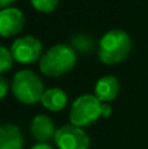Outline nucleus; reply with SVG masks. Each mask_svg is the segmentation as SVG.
<instances>
[{
	"label": "nucleus",
	"mask_w": 148,
	"mask_h": 149,
	"mask_svg": "<svg viewBox=\"0 0 148 149\" xmlns=\"http://www.w3.org/2000/svg\"><path fill=\"white\" fill-rule=\"evenodd\" d=\"M77 62L76 51L68 45L58 43L50 47L38 62L39 71L47 77H60L72 71Z\"/></svg>",
	"instance_id": "nucleus-1"
},
{
	"label": "nucleus",
	"mask_w": 148,
	"mask_h": 149,
	"mask_svg": "<svg viewBox=\"0 0 148 149\" xmlns=\"http://www.w3.org/2000/svg\"><path fill=\"white\" fill-rule=\"evenodd\" d=\"M131 38L122 29H113L105 33L98 42V58L104 64L122 63L131 51Z\"/></svg>",
	"instance_id": "nucleus-2"
},
{
	"label": "nucleus",
	"mask_w": 148,
	"mask_h": 149,
	"mask_svg": "<svg viewBox=\"0 0 148 149\" xmlns=\"http://www.w3.org/2000/svg\"><path fill=\"white\" fill-rule=\"evenodd\" d=\"M10 90L18 102L24 105H36L41 102L45 86L41 77L36 72L30 70H22L13 76Z\"/></svg>",
	"instance_id": "nucleus-3"
},
{
	"label": "nucleus",
	"mask_w": 148,
	"mask_h": 149,
	"mask_svg": "<svg viewBox=\"0 0 148 149\" xmlns=\"http://www.w3.org/2000/svg\"><path fill=\"white\" fill-rule=\"evenodd\" d=\"M102 102L94 94H81L70 109V123L80 128L92 126L102 116Z\"/></svg>",
	"instance_id": "nucleus-4"
},
{
	"label": "nucleus",
	"mask_w": 148,
	"mask_h": 149,
	"mask_svg": "<svg viewBox=\"0 0 148 149\" xmlns=\"http://www.w3.org/2000/svg\"><path fill=\"white\" fill-rule=\"evenodd\" d=\"M43 51V45L37 37L24 36L17 38L12 43L10 52L15 62L20 64H33L39 62Z\"/></svg>",
	"instance_id": "nucleus-5"
},
{
	"label": "nucleus",
	"mask_w": 148,
	"mask_h": 149,
	"mask_svg": "<svg viewBox=\"0 0 148 149\" xmlns=\"http://www.w3.org/2000/svg\"><path fill=\"white\" fill-rule=\"evenodd\" d=\"M54 143L58 149H89L91 139L84 128L66 124L57 128Z\"/></svg>",
	"instance_id": "nucleus-6"
},
{
	"label": "nucleus",
	"mask_w": 148,
	"mask_h": 149,
	"mask_svg": "<svg viewBox=\"0 0 148 149\" xmlns=\"http://www.w3.org/2000/svg\"><path fill=\"white\" fill-rule=\"evenodd\" d=\"M25 26V15L21 9L9 7L0 10V36L4 38L15 37Z\"/></svg>",
	"instance_id": "nucleus-7"
},
{
	"label": "nucleus",
	"mask_w": 148,
	"mask_h": 149,
	"mask_svg": "<svg viewBox=\"0 0 148 149\" xmlns=\"http://www.w3.org/2000/svg\"><path fill=\"white\" fill-rule=\"evenodd\" d=\"M55 132V123L49 115L38 114L30 122V134L37 143H49L50 140H54Z\"/></svg>",
	"instance_id": "nucleus-8"
},
{
	"label": "nucleus",
	"mask_w": 148,
	"mask_h": 149,
	"mask_svg": "<svg viewBox=\"0 0 148 149\" xmlns=\"http://www.w3.org/2000/svg\"><path fill=\"white\" fill-rule=\"evenodd\" d=\"M121 90V85L119 81L115 76L112 74H106V76H102L101 79L97 80L96 85H94V95L104 102H112L115 98L118 97Z\"/></svg>",
	"instance_id": "nucleus-9"
},
{
	"label": "nucleus",
	"mask_w": 148,
	"mask_h": 149,
	"mask_svg": "<svg viewBox=\"0 0 148 149\" xmlns=\"http://www.w3.org/2000/svg\"><path fill=\"white\" fill-rule=\"evenodd\" d=\"M24 135L16 124L0 126V149H24Z\"/></svg>",
	"instance_id": "nucleus-10"
},
{
	"label": "nucleus",
	"mask_w": 148,
	"mask_h": 149,
	"mask_svg": "<svg viewBox=\"0 0 148 149\" xmlns=\"http://www.w3.org/2000/svg\"><path fill=\"white\" fill-rule=\"evenodd\" d=\"M41 103L46 110L52 113H59L67 106L68 95L60 88H50L45 89L43 95L41 98Z\"/></svg>",
	"instance_id": "nucleus-11"
},
{
	"label": "nucleus",
	"mask_w": 148,
	"mask_h": 149,
	"mask_svg": "<svg viewBox=\"0 0 148 149\" xmlns=\"http://www.w3.org/2000/svg\"><path fill=\"white\" fill-rule=\"evenodd\" d=\"M71 45H72V49L75 51H80V52H85V54H91L93 51V49L96 47V43H94L93 38L87 34H80V36H76L75 38H72L71 41Z\"/></svg>",
	"instance_id": "nucleus-12"
},
{
	"label": "nucleus",
	"mask_w": 148,
	"mask_h": 149,
	"mask_svg": "<svg viewBox=\"0 0 148 149\" xmlns=\"http://www.w3.org/2000/svg\"><path fill=\"white\" fill-rule=\"evenodd\" d=\"M31 5L36 10L41 13H51L57 9L59 0H30Z\"/></svg>",
	"instance_id": "nucleus-13"
},
{
	"label": "nucleus",
	"mask_w": 148,
	"mask_h": 149,
	"mask_svg": "<svg viewBox=\"0 0 148 149\" xmlns=\"http://www.w3.org/2000/svg\"><path fill=\"white\" fill-rule=\"evenodd\" d=\"M13 62H15V59L12 56L10 50L0 45V74L9 71L13 65Z\"/></svg>",
	"instance_id": "nucleus-14"
},
{
	"label": "nucleus",
	"mask_w": 148,
	"mask_h": 149,
	"mask_svg": "<svg viewBox=\"0 0 148 149\" xmlns=\"http://www.w3.org/2000/svg\"><path fill=\"white\" fill-rule=\"evenodd\" d=\"M8 92H9V82L7 81V79L0 76V100H3L8 94Z\"/></svg>",
	"instance_id": "nucleus-15"
},
{
	"label": "nucleus",
	"mask_w": 148,
	"mask_h": 149,
	"mask_svg": "<svg viewBox=\"0 0 148 149\" xmlns=\"http://www.w3.org/2000/svg\"><path fill=\"white\" fill-rule=\"evenodd\" d=\"M101 113H102V118H109V116L112 115L113 109H112V106H110V103H108V102H104V103H102V110H101Z\"/></svg>",
	"instance_id": "nucleus-16"
},
{
	"label": "nucleus",
	"mask_w": 148,
	"mask_h": 149,
	"mask_svg": "<svg viewBox=\"0 0 148 149\" xmlns=\"http://www.w3.org/2000/svg\"><path fill=\"white\" fill-rule=\"evenodd\" d=\"M29 149H54V148H52L49 143H37V144H34L33 147Z\"/></svg>",
	"instance_id": "nucleus-17"
},
{
	"label": "nucleus",
	"mask_w": 148,
	"mask_h": 149,
	"mask_svg": "<svg viewBox=\"0 0 148 149\" xmlns=\"http://www.w3.org/2000/svg\"><path fill=\"white\" fill-rule=\"evenodd\" d=\"M15 1H16V0H0V10L5 9V8L12 7V4Z\"/></svg>",
	"instance_id": "nucleus-18"
}]
</instances>
